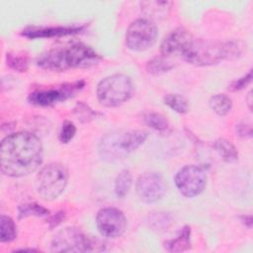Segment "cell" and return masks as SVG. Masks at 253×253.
<instances>
[{"label": "cell", "mask_w": 253, "mask_h": 253, "mask_svg": "<svg viewBox=\"0 0 253 253\" xmlns=\"http://www.w3.org/2000/svg\"><path fill=\"white\" fill-rule=\"evenodd\" d=\"M210 106L218 116H225L231 110L232 101L225 94H216L210 99Z\"/></svg>", "instance_id": "obj_17"}, {"label": "cell", "mask_w": 253, "mask_h": 253, "mask_svg": "<svg viewBox=\"0 0 253 253\" xmlns=\"http://www.w3.org/2000/svg\"><path fill=\"white\" fill-rule=\"evenodd\" d=\"M175 184L182 195L193 198L205 190L207 186V175L199 166L186 165L176 174Z\"/></svg>", "instance_id": "obj_9"}, {"label": "cell", "mask_w": 253, "mask_h": 253, "mask_svg": "<svg viewBox=\"0 0 253 253\" xmlns=\"http://www.w3.org/2000/svg\"><path fill=\"white\" fill-rule=\"evenodd\" d=\"M147 138L143 130H121L105 135L99 144L100 156L107 161L120 160L138 148Z\"/></svg>", "instance_id": "obj_4"}, {"label": "cell", "mask_w": 253, "mask_h": 253, "mask_svg": "<svg viewBox=\"0 0 253 253\" xmlns=\"http://www.w3.org/2000/svg\"><path fill=\"white\" fill-rule=\"evenodd\" d=\"M74 113L79 118L81 122H87L92 120V118L96 115L93 110H91L87 105L83 104L82 102H78L76 105V108L74 110Z\"/></svg>", "instance_id": "obj_26"}, {"label": "cell", "mask_w": 253, "mask_h": 253, "mask_svg": "<svg viewBox=\"0 0 253 253\" xmlns=\"http://www.w3.org/2000/svg\"><path fill=\"white\" fill-rule=\"evenodd\" d=\"M130 78L124 74H114L101 80L97 86V98L106 107H117L127 101L132 94Z\"/></svg>", "instance_id": "obj_6"}, {"label": "cell", "mask_w": 253, "mask_h": 253, "mask_svg": "<svg viewBox=\"0 0 253 253\" xmlns=\"http://www.w3.org/2000/svg\"><path fill=\"white\" fill-rule=\"evenodd\" d=\"M68 181V171L60 163H49L42 167L36 178L38 195L44 201L57 199L64 191Z\"/></svg>", "instance_id": "obj_5"}, {"label": "cell", "mask_w": 253, "mask_h": 253, "mask_svg": "<svg viewBox=\"0 0 253 253\" xmlns=\"http://www.w3.org/2000/svg\"><path fill=\"white\" fill-rule=\"evenodd\" d=\"M191 227L186 225L182 228L179 235L171 240L165 242V249L169 252H182L191 247L190 242Z\"/></svg>", "instance_id": "obj_15"}, {"label": "cell", "mask_w": 253, "mask_h": 253, "mask_svg": "<svg viewBox=\"0 0 253 253\" xmlns=\"http://www.w3.org/2000/svg\"><path fill=\"white\" fill-rule=\"evenodd\" d=\"M132 184V176L128 170H123L119 173L115 181V193L117 197L124 198L129 191Z\"/></svg>", "instance_id": "obj_19"}, {"label": "cell", "mask_w": 253, "mask_h": 253, "mask_svg": "<svg viewBox=\"0 0 253 253\" xmlns=\"http://www.w3.org/2000/svg\"><path fill=\"white\" fill-rule=\"evenodd\" d=\"M96 224L101 235L117 238L126 231V218L124 212L119 209L104 208L97 213Z\"/></svg>", "instance_id": "obj_10"}, {"label": "cell", "mask_w": 253, "mask_h": 253, "mask_svg": "<svg viewBox=\"0 0 253 253\" xmlns=\"http://www.w3.org/2000/svg\"><path fill=\"white\" fill-rule=\"evenodd\" d=\"M62 219H64V212L63 211H58L56 212L49 220L50 223V228L55 227L58 223H60L62 221Z\"/></svg>", "instance_id": "obj_28"}, {"label": "cell", "mask_w": 253, "mask_h": 253, "mask_svg": "<svg viewBox=\"0 0 253 253\" xmlns=\"http://www.w3.org/2000/svg\"><path fill=\"white\" fill-rule=\"evenodd\" d=\"M166 186L162 176L158 173L149 172L141 175L136 182V193L144 203H154L165 194Z\"/></svg>", "instance_id": "obj_12"}, {"label": "cell", "mask_w": 253, "mask_h": 253, "mask_svg": "<svg viewBox=\"0 0 253 253\" xmlns=\"http://www.w3.org/2000/svg\"><path fill=\"white\" fill-rule=\"evenodd\" d=\"M238 49L233 42L193 39L181 56L185 61L199 66L212 65L224 58L235 55Z\"/></svg>", "instance_id": "obj_3"}, {"label": "cell", "mask_w": 253, "mask_h": 253, "mask_svg": "<svg viewBox=\"0 0 253 253\" xmlns=\"http://www.w3.org/2000/svg\"><path fill=\"white\" fill-rule=\"evenodd\" d=\"M252 92L250 91L248 93V96H247V102H248V106H249V109L251 110V105H252Z\"/></svg>", "instance_id": "obj_29"}, {"label": "cell", "mask_w": 253, "mask_h": 253, "mask_svg": "<svg viewBox=\"0 0 253 253\" xmlns=\"http://www.w3.org/2000/svg\"><path fill=\"white\" fill-rule=\"evenodd\" d=\"M42 161V144L34 133L18 131L7 135L0 146L1 171L9 177L35 172Z\"/></svg>", "instance_id": "obj_1"}, {"label": "cell", "mask_w": 253, "mask_h": 253, "mask_svg": "<svg viewBox=\"0 0 253 253\" xmlns=\"http://www.w3.org/2000/svg\"><path fill=\"white\" fill-rule=\"evenodd\" d=\"M15 251H29V252H33V251H37L36 249H32V248H21V249H16Z\"/></svg>", "instance_id": "obj_30"}, {"label": "cell", "mask_w": 253, "mask_h": 253, "mask_svg": "<svg viewBox=\"0 0 253 253\" xmlns=\"http://www.w3.org/2000/svg\"><path fill=\"white\" fill-rule=\"evenodd\" d=\"M194 37L184 28H177L171 31L161 42V53L164 56L182 54L189 46Z\"/></svg>", "instance_id": "obj_13"}, {"label": "cell", "mask_w": 253, "mask_h": 253, "mask_svg": "<svg viewBox=\"0 0 253 253\" xmlns=\"http://www.w3.org/2000/svg\"><path fill=\"white\" fill-rule=\"evenodd\" d=\"M213 146L224 161L232 163L238 160V151L230 140L219 138L214 142Z\"/></svg>", "instance_id": "obj_16"}, {"label": "cell", "mask_w": 253, "mask_h": 253, "mask_svg": "<svg viewBox=\"0 0 253 253\" xmlns=\"http://www.w3.org/2000/svg\"><path fill=\"white\" fill-rule=\"evenodd\" d=\"M84 81H76L73 83H66L61 85L60 87L47 89V90H40L33 92L29 95V102L33 105L37 106H50L57 102L64 101L70 97H72L77 91L81 90L84 86Z\"/></svg>", "instance_id": "obj_11"}, {"label": "cell", "mask_w": 253, "mask_h": 253, "mask_svg": "<svg viewBox=\"0 0 253 253\" xmlns=\"http://www.w3.org/2000/svg\"><path fill=\"white\" fill-rule=\"evenodd\" d=\"M157 38V28L150 20L136 19L127 28L126 44L131 50L141 51L152 46Z\"/></svg>", "instance_id": "obj_8"}, {"label": "cell", "mask_w": 253, "mask_h": 253, "mask_svg": "<svg viewBox=\"0 0 253 253\" xmlns=\"http://www.w3.org/2000/svg\"><path fill=\"white\" fill-rule=\"evenodd\" d=\"M83 26H72V27H51V28H31L27 29L23 32V36L29 39H39V38H54V37H62L68 36L72 34H76L83 30Z\"/></svg>", "instance_id": "obj_14"}, {"label": "cell", "mask_w": 253, "mask_h": 253, "mask_svg": "<svg viewBox=\"0 0 253 253\" xmlns=\"http://www.w3.org/2000/svg\"><path fill=\"white\" fill-rule=\"evenodd\" d=\"M101 60L95 50L82 43L75 42L68 46L52 48L37 60L38 66L50 71H64L70 68H85L97 64Z\"/></svg>", "instance_id": "obj_2"}, {"label": "cell", "mask_w": 253, "mask_h": 253, "mask_svg": "<svg viewBox=\"0 0 253 253\" xmlns=\"http://www.w3.org/2000/svg\"><path fill=\"white\" fill-rule=\"evenodd\" d=\"M251 79H252V70H249V72L247 74H245L244 76L232 81L228 87V89L232 92H235V91H238V90H241L243 89L244 87H246L250 82H251Z\"/></svg>", "instance_id": "obj_27"}, {"label": "cell", "mask_w": 253, "mask_h": 253, "mask_svg": "<svg viewBox=\"0 0 253 253\" xmlns=\"http://www.w3.org/2000/svg\"><path fill=\"white\" fill-rule=\"evenodd\" d=\"M173 67L170 61L164 56H156L149 60L146 64V69L151 74H160L170 70Z\"/></svg>", "instance_id": "obj_21"}, {"label": "cell", "mask_w": 253, "mask_h": 253, "mask_svg": "<svg viewBox=\"0 0 253 253\" xmlns=\"http://www.w3.org/2000/svg\"><path fill=\"white\" fill-rule=\"evenodd\" d=\"M164 104L179 114H185L188 111V101L180 94L165 95Z\"/></svg>", "instance_id": "obj_20"}, {"label": "cell", "mask_w": 253, "mask_h": 253, "mask_svg": "<svg viewBox=\"0 0 253 253\" xmlns=\"http://www.w3.org/2000/svg\"><path fill=\"white\" fill-rule=\"evenodd\" d=\"M17 231L14 220L5 214L0 217V241L10 242L16 238Z\"/></svg>", "instance_id": "obj_18"}, {"label": "cell", "mask_w": 253, "mask_h": 253, "mask_svg": "<svg viewBox=\"0 0 253 253\" xmlns=\"http://www.w3.org/2000/svg\"><path fill=\"white\" fill-rule=\"evenodd\" d=\"M76 133V126L70 121H65L62 124L60 132H59V140L62 143H68Z\"/></svg>", "instance_id": "obj_25"}, {"label": "cell", "mask_w": 253, "mask_h": 253, "mask_svg": "<svg viewBox=\"0 0 253 253\" xmlns=\"http://www.w3.org/2000/svg\"><path fill=\"white\" fill-rule=\"evenodd\" d=\"M94 242L79 228L65 227L57 232L51 242L53 252H91Z\"/></svg>", "instance_id": "obj_7"}, {"label": "cell", "mask_w": 253, "mask_h": 253, "mask_svg": "<svg viewBox=\"0 0 253 253\" xmlns=\"http://www.w3.org/2000/svg\"><path fill=\"white\" fill-rule=\"evenodd\" d=\"M7 64L14 70L25 72L28 69V58L20 53H7Z\"/></svg>", "instance_id": "obj_24"}, {"label": "cell", "mask_w": 253, "mask_h": 253, "mask_svg": "<svg viewBox=\"0 0 253 253\" xmlns=\"http://www.w3.org/2000/svg\"><path fill=\"white\" fill-rule=\"evenodd\" d=\"M143 120L148 126L157 130L166 129L168 126V122L166 118L163 115L156 112H148L144 114Z\"/></svg>", "instance_id": "obj_22"}, {"label": "cell", "mask_w": 253, "mask_h": 253, "mask_svg": "<svg viewBox=\"0 0 253 253\" xmlns=\"http://www.w3.org/2000/svg\"><path fill=\"white\" fill-rule=\"evenodd\" d=\"M19 217L23 218L29 215H37V216H43L49 213V211L38 204H24L18 208Z\"/></svg>", "instance_id": "obj_23"}]
</instances>
